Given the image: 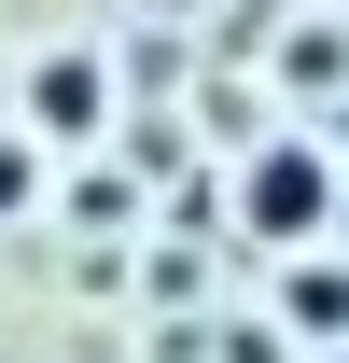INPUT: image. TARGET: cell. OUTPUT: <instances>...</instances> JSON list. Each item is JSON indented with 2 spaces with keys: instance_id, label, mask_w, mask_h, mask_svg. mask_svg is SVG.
Segmentation results:
<instances>
[{
  "instance_id": "1",
  "label": "cell",
  "mask_w": 349,
  "mask_h": 363,
  "mask_svg": "<svg viewBox=\"0 0 349 363\" xmlns=\"http://www.w3.org/2000/svg\"><path fill=\"white\" fill-rule=\"evenodd\" d=\"M238 210H252V238H307L336 210V182H321V154H265V168L238 182Z\"/></svg>"
},
{
  "instance_id": "2",
  "label": "cell",
  "mask_w": 349,
  "mask_h": 363,
  "mask_svg": "<svg viewBox=\"0 0 349 363\" xmlns=\"http://www.w3.org/2000/svg\"><path fill=\"white\" fill-rule=\"evenodd\" d=\"M28 126H56V140H70V126H98V70H84V56L28 70Z\"/></svg>"
},
{
  "instance_id": "3",
  "label": "cell",
  "mask_w": 349,
  "mask_h": 363,
  "mask_svg": "<svg viewBox=\"0 0 349 363\" xmlns=\"http://www.w3.org/2000/svg\"><path fill=\"white\" fill-rule=\"evenodd\" d=\"M294 321H349V279L336 266H294Z\"/></svg>"
},
{
  "instance_id": "4",
  "label": "cell",
  "mask_w": 349,
  "mask_h": 363,
  "mask_svg": "<svg viewBox=\"0 0 349 363\" xmlns=\"http://www.w3.org/2000/svg\"><path fill=\"white\" fill-rule=\"evenodd\" d=\"M28 182H43V154H28V140H0V210H28Z\"/></svg>"
}]
</instances>
